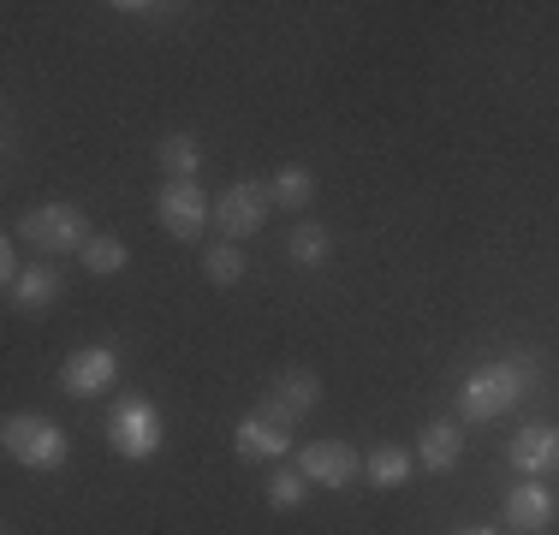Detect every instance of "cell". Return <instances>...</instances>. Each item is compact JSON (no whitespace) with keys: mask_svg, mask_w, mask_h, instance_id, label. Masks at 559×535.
I'll use <instances>...</instances> for the list:
<instances>
[{"mask_svg":"<svg viewBox=\"0 0 559 535\" xmlns=\"http://www.w3.org/2000/svg\"><path fill=\"white\" fill-rule=\"evenodd\" d=\"M162 440H167V423H162V411H155L150 399H119V405L108 411V447L119 452V459L143 464V459L162 452Z\"/></svg>","mask_w":559,"mask_h":535,"instance_id":"277c9868","label":"cell"},{"mask_svg":"<svg viewBox=\"0 0 559 535\" xmlns=\"http://www.w3.org/2000/svg\"><path fill=\"white\" fill-rule=\"evenodd\" d=\"M203 274H209V286H238V280H245V250H238L233 238L209 245L203 250Z\"/></svg>","mask_w":559,"mask_h":535,"instance_id":"d6986e66","label":"cell"},{"mask_svg":"<svg viewBox=\"0 0 559 535\" xmlns=\"http://www.w3.org/2000/svg\"><path fill=\"white\" fill-rule=\"evenodd\" d=\"M459 535H500V530H459Z\"/></svg>","mask_w":559,"mask_h":535,"instance_id":"603a6c76","label":"cell"},{"mask_svg":"<svg viewBox=\"0 0 559 535\" xmlns=\"http://www.w3.org/2000/svg\"><path fill=\"white\" fill-rule=\"evenodd\" d=\"M554 512H559V506H554V488H542L536 476H530V482H518V488L506 494V524H512L518 535L548 530V524H554Z\"/></svg>","mask_w":559,"mask_h":535,"instance_id":"7c38bea8","label":"cell"},{"mask_svg":"<svg viewBox=\"0 0 559 535\" xmlns=\"http://www.w3.org/2000/svg\"><path fill=\"white\" fill-rule=\"evenodd\" d=\"M269 214H274V191H269V179H233V185H226V191L215 197L221 238H233V245L257 238L262 226H269Z\"/></svg>","mask_w":559,"mask_h":535,"instance_id":"8992f818","label":"cell"},{"mask_svg":"<svg viewBox=\"0 0 559 535\" xmlns=\"http://www.w3.org/2000/svg\"><path fill=\"white\" fill-rule=\"evenodd\" d=\"M286 250H292V262H298V268H322L328 257H334V233H328L322 221H304V226H292Z\"/></svg>","mask_w":559,"mask_h":535,"instance_id":"e0dca14e","label":"cell"},{"mask_svg":"<svg viewBox=\"0 0 559 535\" xmlns=\"http://www.w3.org/2000/svg\"><path fill=\"white\" fill-rule=\"evenodd\" d=\"M274 191V209H310L316 203V173L310 167H280L269 179Z\"/></svg>","mask_w":559,"mask_h":535,"instance_id":"ac0fdd59","label":"cell"},{"mask_svg":"<svg viewBox=\"0 0 559 535\" xmlns=\"http://www.w3.org/2000/svg\"><path fill=\"white\" fill-rule=\"evenodd\" d=\"M155 221H162L167 238L197 245V238H203V226L215 221V197H209L197 179H167L162 197H155Z\"/></svg>","mask_w":559,"mask_h":535,"instance_id":"5b68a950","label":"cell"},{"mask_svg":"<svg viewBox=\"0 0 559 535\" xmlns=\"http://www.w3.org/2000/svg\"><path fill=\"white\" fill-rule=\"evenodd\" d=\"M7 298H12V310H19V316H36V310H48V304L60 298V274L48 262H36V268H24V274H19V286H12Z\"/></svg>","mask_w":559,"mask_h":535,"instance_id":"5bb4252c","label":"cell"},{"mask_svg":"<svg viewBox=\"0 0 559 535\" xmlns=\"http://www.w3.org/2000/svg\"><path fill=\"white\" fill-rule=\"evenodd\" d=\"M364 476H369V488H405V482L417 476V452L411 447H376L364 459Z\"/></svg>","mask_w":559,"mask_h":535,"instance_id":"9a60e30c","label":"cell"},{"mask_svg":"<svg viewBox=\"0 0 559 535\" xmlns=\"http://www.w3.org/2000/svg\"><path fill=\"white\" fill-rule=\"evenodd\" d=\"M316 405H322V374L316 369H280L274 387L262 393V411H269L274 423H286V428L304 423Z\"/></svg>","mask_w":559,"mask_h":535,"instance_id":"ba28073f","label":"cell"},{"mask_svg":"<svg viewBox=\"0 0 559 535\" xmlns=\"http://www.w3.org/2000/svg\"><path fill=\"white\" fill-rule=\"evenodd\" d=\"M298 471H304V482L310 488H352L357 476H364V459H357L345 440H310V447L298 452Z\"/></svg>","mask_w":559,"mask_h":535,"instance_id":"9c48e42d","label":"cell"},{"mask_svg":"<svg viewBox=\"0 0 559 535\" xmlns=\"http://www.w3.org/2000/svg\"><path fill=\"white\" fill-rule=\"evenodd\" d=\"M459 459H464V428L452 423V417L429 423V428H423V435H417V464H423V471H429V476H447V471H452V464H459Z\"/></svg>","mask_w":559,"mask_h":535,"instance_id":"4fadbf2b","label":"cell"},{"mask_svg":"<svg viewBox=\"0 0 559 535\" xmlns=\"http://www.w3.org/2000/svg\"><path fill=\"white\" fill-rule=\"evenodd\" d=\"M524 387H530V369L524 364H483V369H471V374H464V387H459L464 423H495V417H506V411L524 399Z\"/></svg>","mask_w":559,"mask_h":535,"instance_id":"7a4b0ae2","label":"cell"},{"mask_svg":"<svg viewBox=\"0 0 559 535\" xmlns=\"http://www.w3.org/2000/svg\"><path fill=\"white\" fill-rule=\"evenodd\" d=\"M0 447H7V459L24 464V471H60L72 440H66V428L55 417H43V411H12V417L0 423Z\"/></svg>","mask_w":559,"mask_h":535,"instance_id":"6da1fadb","label":"cell"},{"mask_svg":"<svg viewBox=\"0 0 559 535\" xmlns=\"http://www.w3.org/2000/svg\"><path fill=\"white\" fill-rule=\"evenodd\" d=\"M262 494H269V506H274V512H298V506H304V494H310V482H304V471H274Z\"/></svg>","mask_w":559,"mask_h":535,"instance_id":"44dd1931","label":"cell"},{"mask_svg":"<svg viewBox=\"0 0 559 535\" xmlns=\"http://www.w3.org/2000/svg\"><path fill=\"white\" fill-rule=\"evenodd\" d=\"M286 447H292V428L274 423L262 405L245 411V417L233 423V452H238V459H250V464H280V459H286Z\"/></svg>","mask_w":559,"mask_h":535,"instance_id":"30bf717a","label":"cell"},{"mask_svg":"<svg viewBox=\"0 0 559 535\" xmlns=\"http://www.w3.org/2000/svg\"><path fill=\"white\" fill-rule=\"evenodd\" d=\"M512 471L524 476H548L559 471V428L554 423H524L512 435Z\"/></svg>","mask_w":559,"mask_h":535,"instance_id":"8fae6325","label":"cell"},{"mask_svg":"<svg viewBox=\"0 0 559 535\" xmlns=\"http://www.w3.org/2000/svg\"><path fill=\"white\" fill-rule=\"evenodd\" d=\"M126 262H131V250H126V238H114V233H96L84 245V268H90V274H119Z\"/></svg>","mask_w":559,"mask_h":535,"instance_id":"ffe728a7","label":"cell"},{"mask_svg":"<svg viewBox=\"0 0 559 535\" xmlns=\"http://www.w3.org/2000/svg\"><path fill=\"white\" fill-rule=\"evenodd\" d=\"M90 238H96V233H90V221L72 203H36L19 221V245L43 250V257H66V250H78V257H84Z\"/></svg>","mask_w":559,"mask_h":535,"instance_id":"3957f363","label":"cell"},{"mask_svg":"<svg viewBox=\"0 0 559 535\" xmlns=\"http://www.w3.org/2000/svg\"><path fill=\"white\" fill-rule=\"evenodd\" d=\"M19 274H24V268H19V250L7 245V250H0V280H7V292L19 286Z\"/></svg>","mask_w":559,"mask_h":535,"instance_id":"7402d4cb","label":"cell"},{"mask_svg":"<svg viewBox=\"0 0 559 535\" xmlns=\"http://www.w3.org/2000/svg\"><path fill=\"white\" fill-rule=\"evenodd\" d=\"M119 381V352L114 345H78L72 357L60 364V393L72 399H96Z\"/></svg>","mask_w":559,"mask_h":535,"instance_id":"52a82bcc","label":"cell"},{"mask_svg":"<svg viewBox=\"0 0 559 535\" xmlns=\"http://www.w3.org/2000/svg\"><path fill=\"white\" fill-rule=\"evenodd\" d=\"M155 160H162L167 179H197V167H203V150H197L191 131H167V138L155 143Z\"/></svg>","mask_w":559,"mask_h":535,"instance_id":"2e32d148","label":"cell"}]
</instances>
